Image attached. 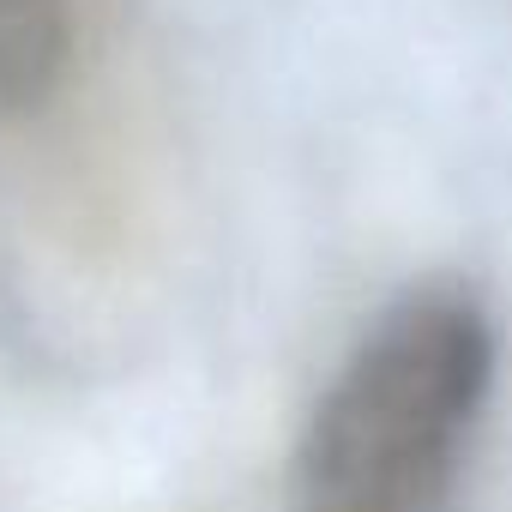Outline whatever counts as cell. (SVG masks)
Listing matches in <instances>:
<instances>
[{"label": "cell", "instance_id": "1", "mask_svg": "<svg viewBox=\"0 0 512 512\" xmlns=\"http://www.w3.org/2000/svg\"><path fill=\"white\" fill-rule=\"evenodd\" d=\"M494 386V326L458 290L392 302L320 392L290 512H452Z\"/></svg>", "mask_w": 512, "mask_h": 512}, {"label": "cell", "instance_id": "2", "mask_svg": "<svg viewBox=\"0 0 512 512\" xmlns=\"http://www.w3.org/2000/svg\"><path fill=\"white\" fill-rule=\"evenodd\" d=\"M79 49L73 0H0V127L37 115Z\"/></svg>", "mask_w": 512, "mask_h": 512}]
</instances>
